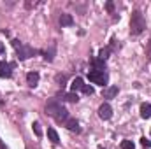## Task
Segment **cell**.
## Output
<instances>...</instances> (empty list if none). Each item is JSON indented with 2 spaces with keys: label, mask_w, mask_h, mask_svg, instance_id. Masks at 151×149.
Instances as JSON below:
<instances>
[{
  "label": "cell",
  "mask_w": 151,
  "mask_h": 149,
  "mask_svg": "<svg viewBox=\"0 0 151 149\" xmlns=\"http://www.w3.org/2000/svg\"><path fill=\"white\" fill-rule=\"evenodd\" d=\"M141 117H142V119L151 117V104H142V105H141Z\"/></svg>",
  "instance_id": "cell-12"
},
{
  "label": "cell",
  "mask_w": 151,
  "mask_h": 149,
  "mask_svg": "<svg viewBox=\"0 0 151 149\" xmlns=\"http://www.w3.org/2000/svg\"><path fill=\"white\" fill-rule=\"evenodd\" d=\"M32 128H34V132H35L37 137H42V128H40V123H39V121H35V123L32 125Z\"/></svg>",
  "instance_id": "cell-17"
},
{
  "label": "cell",
  "mask_w": 151,
  "mask_h": 149,
  "mask_svg": "<svg viewBox=\"0 0 151 149\" xmlns=\"http://www.w3.org/2000/svg\"><path fill=\"white\" fill-rule=\"evenodd\" d=\"M109 53H111V47H102L100 53H99V58H100L102 62H106V60L109 58Z\"/></svg>",
  "instance_id": "cell-16"
},
{
  "label": "cell",
  "mask_w": 151,
  "mask_h": 149,
  "mask_svg": "<svg viewBox=\"0 0 151 149\" xmlns=\"http://www.w3.org/2000/svg\"><path fill=\"white\" fill-rule=\"evenodd\" d=\"M121 149H134V142L132 140H123L121 142Z\"/></svg>",
  "instance_id": "cell-20"
},
{
  "label": "cell",
  "mask_w": 151,
  "mask_h": 149,
  "mask_svg": "<svg viewBox=\"0 0 151 149\" xmlns=\"http://www.w3.org/2000/svg\"><path fill=\"white\" fill-rule=\"evenodd\" d=\"M60 25H62V27H72V25H74L72 14H62V16H60Z\"/></svg>",
  "instance_id": "cell-10"
},
{
  "label": "cell",
  "mask_w": 151,
  "mask_h": 149,
  "mask_svg": "<svg viewBox=\"0 0 151 149\" xmlns=\"http://www.w3.org/2000/svg\"><path fill=\"white\" fill-rule=\"evenodd\" d=\"M91 63H93V70H106V62H102L100 58H95Z\"/></svg>",
  "instance_id": "cell-14"
},
{
  "label": "cell",
  "mask_w": 151,
  "mask_h": 149,
  "mask_svg": "<svg viewBox=\"0 0 151 149\" xmlns=\"http://www.w3.org/2000/svg\"><path fill=\"white\" fill-rule=\"evenodd\" d=\"M99 116H100V119H111V116H113L111 105H109V104H102V105L99 107Z\"/></svg>",
  "instance_id": "cell-5"
},
{
  "label": "cell",
  "mask_w": 151,
  "mask_h": 149,
  "mask_svg": "<svg viewBox=\"0 0 151 149\" xmlns=\"http://www.w3.org/2000/svg\"><path fill=\"white\" fill-rule=\"evenodd\" d=\"M0 149H7V148H5V144L2 142V139H0Z\"/></svg>",
  "instance_id": "cell-26"
},
{
  "label": "cell",
  "mask_w": 151,
  "mask_h": 149,
  "mask_svg": "<svg viewBox=\"0 0 151 149\" xmlns=\"http://www.w3.org/2000/svg\"><path fill=\"white\" fill-rule=\"evenodd\" d=\"M53 54H55V46L51 47V51H46V53H44V60H47V62H53Z\"/></svg>",
  "instance_id": "cell-18"
},
{
  "label": "cell",
  "mask_w": 151,
  "mask_h": 149,
  "mask_svg": "<svg viewBox=\"0 0 151 149\" xmlns=\"http://www.w3.org/2000/svg\"><path fill=\"white\" fill-rule=\"evenodd\" d=\"M16 53H18V58H19V60H28L30 56L35 54V49L30 47V46H27V44H23L19 49H16Z\"/></svg>",
  "instance_id": "cell-4"
},
{
  "label": "cell",
  "mask_w": 151,
  "mask_h": 149,
  "mask_svg": "<svg viewBox=\"0 0 151 149\" xmlns=\"http://www.w3.org/2000/svg\"><path fill=\"white\" fill-rule=\"evenodd\" d=\"M102 95H104V98H107V100L114 98V97L118 95V86H109V88H106V90L102 91Z\"/></svg>",
  "instance_id": "cell-9"
},
{
  "label": "cell",
  "mask_w": 151,
  "mask_h": 149,
  "mask_svg": "<svg viewBox=\"0 0 151 149\" xmlns=\"http://www.w3.org/2000/svg\"><path fill=\"white\" fill-rule=\"evenodd\" d=\"M148 58H150V62H151V40L148 42Z\"/></svg>",
  "instance_id": "cell-24"
},
{
  "label": "cell",
  "mask_w": 151,
  "mask_h": 149,
  "mask_svg": "<svg viewBox=\"0 0 151 149\" xmlns=\"http://www.w3.org/2000/svg\"><path fill=\"white\" fill-rule=\"evenodd\" d=\"M12 46H14V49H19V47H21L23 44H21V42H19L18 39H14V40H12Z\"/></svg>",
  "instance_id": "cell-23"
},
{
  "label": "cell",
  "mask_w": 151,
  "mask_h": 149,
  "mask_svg": "<svg viewBox=\"0 0 151 149\" xmlns=\"http://www.w3.org/2000/svg\"><path fill=\"white\" fill-rule=\"evenodd\" d=\"M12 69H14V63H5V62H0V77H11V74H12Z\"/></svg>",
  "instance_id": "cell-6"
},
{
  "label": "cell",
  "mask_w": 151,
  "mask_h": 149,
  "mask_svg": "<svg viewBox=\"0 0 151 149\" xmlns=\"http://www.w3.org/2000/svg\"><path fill=\"white\" fill-rule=\"evenodd\" d=\"M88 79L93 84H100V86H106L107 84V74L104 70H90L88 72Z\"/></svg>",
  "instance_id": "cell-3"
},
{
  "label": "cell",
  "mask_w": 151,
  "mask_h": 149,
  "mask_svg": "<svg viewBox=\"0 0 151 149\" xmlns=\"http://www.w3.org/2000/svg\"><path fill=\"white\" fill-rule=\"evenodd\" d=\"M27 82L30 88H35L39 84V72H28L27 74Z\"/></svg>",
  "instance_id": "cell-8"
},
{
  "label": "cell",
  "mask_w": 151,
  "mask_h": 149,
  "mask_svg": "<svg viewBox=\"0 0 151 149\" xmlns=\"http://www.w3.org/2000/svg\"><path fill=\"white\" fill-rule=\"evenodd\" d=\"M46 112L51 116V117H55L58 123H65L67 119H69V111L58 102V100H47V104H46Z\"/></svg>",
  "instance_id": "cell-1"
},
{
  "label": "cell",
  "mask_w": 151,
  "mask_h": 149,
  "mask_svg": "<svg viewBox=\"0 0 151 149\" xmlns=\"http://www.w3.org/2000/svg\"><path fill=\"white\" fill-rule=\"evenodd\" d=\"M93 91H95L93 86H90V84H84V86H83V93H84V95H93Z\"/></svg>",
  "instance_id": "cell-19"
},
{
  "label": "cell",
  "mask_w": 151,
  "mask_h": 149,
  "mask_svg": "<svg viewBox=\"0 0 151 149\" xmlns=\"http://www.w3.org/2000/svg\"><path fill=\"white\" fill-rule=\"evenodd\" d=\"M63 125H65V126H67L70 132H76V133H79V132H81V128H79V123L76 121L74 117H69V119H67Z\"/></svg>",
  "instance_id": "cell-7"
},
{
  "label": "cell",
  "mask_w": 151,
  "mask_h": 149,
  "mask_svg": "<svg viewBox=\"0 0 151 149\" xmlns=\"http://www.w3.org/2000/svg\"><path fill=\"white\" fill-rule=\"evenodd\" d=\"M47 137H49V140H51L53 144H58V142H60V137H58V133H56L55 128H47Z\"/></svg>",
  "instance_id": "cell-13"
},
{
  "label": "cell",
  "mask_w": 151,
  "mask_h": 149,
  "mask_svg": "<svg viewBox=\"0 0 151 149\" xmlns=\"http://www.w3.org/2000/svg\"><path fill=\"white\" fill-rule=\"evenodd\" d=\"M83 86H84V81H83L81 77H76L74 81L70 82V91H72V93H76L77 90H83Z\"/></svg>",
  "instance_id": "cell-11"
},
{
  "label": "cell",
  "mask_w": 151,
  "mask_h": 149,
  "mask_svg": "<svg viewBox=\"0 0 151 149\" xmlns=\"http://www.w3.org/2000/svg\"><path fill=\"white\" fill-rule=\"evenodd\" d=\"M144 28H146V19H144L142 12L141 11H134L132 18H130V32H132V35L142 34Z\"/></svg>",
  "instance_id": "cell-2"
},
{
  "label": "cell",
  "mask_w": 151,
  "mask_h": 149,
  "mask_svg": "<svg viewBox=\"0 0 151 149\" xmlns=\"http://www.w3.org/2000/svg\"><path fill=\"white\" fill-rule=\"evenodd\" d=\"M62 98L63 100H67V102H77L79 100V97H77V93H62Z\"/></svg>",
  "instance_id": "cell-15"
},
{
  "label": "cell",
  "mask_w": 151,
  "mask_h": 149,
  "mask_svg": "<svg viewBox=\"0 0 151 149\" xmlns=\"http://www.w3.org/2000/svg\"><path fill=\"white\" fill-rule=\"evenodd\" d=\"M141 144H142L146 149L151 148V140H150V139H146V137H142V139H141Z\"/></svg>",
  "instance_id": "cell-21"
},
{
  "label": "cell",
  "mask_w": 151,
  "mask_h": 149,
  "mask_svg": "<svg viewBox=\"0 0 151 149\" xmlns=\"http://www.w3.org/2000/svg\"><path fill=\"white\" fill-rule=\"evenodd\" d=\"M106 9H107V12H113L114 11V4L113 2H107V4H106Z\"/></svg>",
  "instance_id": "cell-22"
},
{
  "label": "cell",
  "mask_w": 151,
  "mask_h": 149,
  "mask_svg": "<svg viewBox=\"0 0 151 149\" xmlns=\"http://www.w3.org/2000/svg\"><path fill=\"white\" fill-rule=\"evenodd\" d=\"M4 51H5V47H4V44H2V42H0V54H2V53H4Z\"/></svg>",
  "instance_id": "cell-25"
}]
</instances>
